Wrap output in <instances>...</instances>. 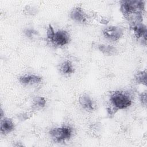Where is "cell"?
I'll list each match as a JSON object with an SVG mask.
<instances>
[{"instance_id": "cell-6", "label": "cell", "mask_w": 147, "mask_h": 147, "mask_svg": "<svg viewBox=\"0 0 147 147\" xmlns=\"http://www.w3.org/2000/svg\"><path fill=\"white\" fill-rule=\"evenodd\" d=\"M70 17L75 21L83 23L87 20V15L80 7H74L70 13Z\"/></svg>"}, {"instance_id": "cell-4", "label": "cell", "mask_w": 147, "mask_h": 147, "mask_svg": "<svg viewBox=\"0 0 147 147\" xmlns=\"http://www.w3.org/2000/svg\"><path fill=\"white\" fill-rule=\"evenodd\" d=\"M103 34L107 39L115 41L118 40L123 36V31L120 27L110 26L103 29Z\"/></svg>"}, {"instance_id": "cell-15", "label": "cell", "mask_w": 147, "mask_h": 147, "mask_svg": "<svg viewBox=\"0 0 147 147\" xmlns=\"http://www.w3.org/2000/svg\"><path fill=\"white\" fill-rule=\"evenodd\" d=\"M140 100L142 102V103L145 106L146 103V92L141 93L140 95Z\"/></svg>"}, {"instance_id": "cell-8", "label": "cell", "mask_w": 147, "mask_h": 147, "mask_svg": "<svg viewBox=\"0 0 147 147\" xmlns=\"http://www.w3.org/2000/svg\"><path fill=\"white\" fill-rule=\"evenodd\" d=\"M19 80L22 84L32 85L40 83L42 80V78L36 75H25L20 76Z\"/></svg>"}, {"instance_id": "cell-1", "label": "cell", "mask_w": 147, "mask_h": 147, "mask_svg": "<svg viewBox=\"0 0 147 147\" xmlns=\"http://www.w3.org/2000/svg\"><path fill=\"white\" fill-rule=\"evenodd\" d=\"M110 102L115 110L126 109L132 103L131 97L126 92L117 91L110 94Z\"/></svg>"}, {"instance_id": "cell-9", "label": "cell", "mask_w": 147, "mask_h": 147, "mask_svg": "<svg viewBox=\"0 0 147 147\" xmlns=\"http://www.w3.org/2000/svg\"><path fill=\"white\" fill-rule=\"evenodd\" d=\"M1 133L7 134L12 131L14 129V124L13 121L8 118H1Z\"/></svg>"}, {"instance_id": "cell-7", "label": "cell", "mask_w": 147, "mask_h": 147, "mask_svg": "<svg viewBox=\"0 0 147 147\" xmlns=\"http://www.w3.org/2000/svg\"><path fill=\"white\" fill-rule=\"evenodd\" d=\"M79 102L82 107L87 111H91L94 110L95 105L91 97L86 94L81 95L79 98Z\"/></svg>"}, {"instance_id": "cell-11", "label": "cell", "mask_w": 147, "mask_h": 147, "mask_svg": "<svg viewBox=\"0 0 147 147\" xmlns=\"http://www.w3.org/2000/svg\"><path fill=\"white\" fill-rule=\"evenodd\" d=\"M98 49L103 54L108 56L114 55L116 54L117 50L116 48L113 45H105L100 44L98 46Z\"/></svg>"}, {"instance_id": "cell-12", "label": "cell", "mask_w": 147, "mask_h": 147, "mask_svg": "<svg viewBox=\"0 0 147 147\" xmlns=\"http://www.w3.org/2000/svg\"><path fill=\"white\" fill-rule=\"evenodd\" d=\"M135 80L137 83L146 85V71H140L135 76Z\"/></svg>"}, {"instance_id": "cell-3", "label": "cell", "mask_w": 147, "mask_h": 147, "mask_svg": "<svg viewBox=\"0 0 147 147\" xmlns=\"http://www.w3.org/2000/svg\"><path fill=\"white\" fill-rule=\"evenodd\" d=\"M73 133L72 127L68 126H63L51 129L49 134L55 142H61L69 140Z\"/></svg>"}, {"instance_id": "cell-2", "label": "cell", "mask_w": 147, "mask_h": 147, "mask_svg": "<svg viewBox=\"0 0 147 147\" xmlns=\"http://www.w3.org/2000/svg\"><path fill=\"white\" fill-rule=\"evenodd\" d=\"M47 37L55 46H64L70 41V37L67 32L61 30L55 32L51 25H49L47 29Z\"/></svg>"}, {"instance_id": "cell-13", "label": "cell", "mask_w": 147, "mask_h": 147, "mask_svg": "<svg viewBox=\"0 0 147 147\" xmlns=\"http://www.w3.org/2000/svg\"><path fill=\"white\" fill-rule=\"evenodd\" d=\"M46 105V99L42 96L37 97L34 100V105L37 108H42Z\"/></svg>"}, {"instance_id": "cell-5", "label": "cell", "mask_w": 147, "mask_h": 147, "mask_svg": "<svg viewBox=\"0 0 147 147\" xmlns=\"http://www.w3.org/2000/svg\"><path fill=\"white\" fill-rule=\"evenodd\" d=\"M130 28L132 29L134 36L138 39L142 38L143 41L146 43V32L147 29L146 26L142 24V23H138L136 24L131 25Z\"/></svg>"}, {"instance_id": "cell-14", "label": "cell", "mask_w": 147, "mask_h": 147, "mask_svg": "<svg viewBox=\"0 0 147 147\" xmlns=\"http://www.w3.org/2000/svg\"><path fill=\"white\" fill-rule=\"evenodd\" d=\"M24 33L26 36L30 38H32L36 34H37V32L32 29H26Z\"/></svg>"}, {"instance_id": "cell-10", "label": "cell", "mask_w": 147, "mask_h": 147, "mask_svg": "<svg viewBox=\"0 0 147 147\" xmlns=\"http://www.w3.org/2000/svg\"><path fill=\"white\" fill-rule=\"evenodd\" d=\"M60 71L61 73L68 75L74 73V68L72 63L68 60L64 61L60 65Z\"/></svg>"}]
</instances>
